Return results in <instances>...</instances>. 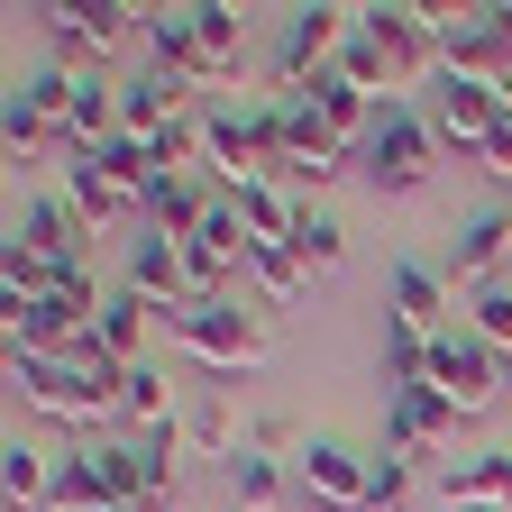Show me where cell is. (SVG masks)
<instances>
[{"mask_svg":"<svg viewBox=\"0 0 512 512\" xmlns=\"http://www.w3.org/2000/svg\"><path fill=\"white\" fill-rule=\"evenodd\" d=\"M348 28H357V10H330V0H302V10H284V28H275V92L320 83V74L339 64Z\"/></svg>","mask_w":512,"mask_h":512,"instance_id":"52a82bcc","label":"cell"},{"mask_svg":"<svg viewBox=\"0 0 512 512\" xmlns=\"http://www.w3.org/2000/svg\"><path fill=\"white\" fill-rule=\"evenodd\" d=\"M494 37H503V0L439 10V74H458V83H494Z\"/></svg>","mask_w":512,"mask_h":512,"instance_id":"7c38bea8","label":"cell"},{"mask_svg":"<svg viewBox=\"0 0 512 512\" xmlns=\"http://www.w3.org/2000/svg\"><path fill=\"white\" fill-rule=\"evenodd\" d=\"M275 101H284V156H293V165H311V174H339V165L357 156L348 138H330V128H320V110H311L302 92H275Z\"/></svg>","mask_w":512,"mask_h":512,"instance_id":"7402d4cb","label":"cell"},{"mask_svg":"<svg viewBox=\"0 0 512 512\" xmlns=\"http://www.w3.org/2000/svg\"><path fill=\"white\" fill-rule=\"evenodd\" d=\"M10 384H19V403L37 412V421H64V430H92L101 412H119V394H128V366L110 357V366H64V357H10Z\"/></svg>","mask_w":512,"mask_h":512,"instance_id":"7a4b0ae2","label":"cell"},{"mask_svg":"<svg viewBox=\"0 0 512 512\" xmlns=\"http://www.w3.org/2000/svg\"><path fill=\"white\" fill-rule=\"evenodd\" d=\"M147 156H156V174H202V165H211V128H202V110H183L174 128H156Z\"/></svg>","mask_w":512,"mask_h":512,"instance_id":"83f0119b","label":"cell"},{"mask_svg":"<svg viewBox=\"0 0 512 512\" xmlns=\"http://www.w3.org/2000/svg\"><path fill=\"white\" fill-rule=\"evenodd\" d=\"M183 430L202 439L211 458H247V430H238V403H229V394H202V403H192V421H183Z\"/></svg>","mask_w":512,"mask_h":512,"instance_id":"1f68e13d","label":"cell"},{"mask_svg":"<svg viewBox=\"0 0 512 512\" xmlns=\"http://www.w3.org/2000/svg\"><path fill=\"white\" fill-rule=\"evenodd\" d=\"M357 37L394 64V92L439 74V10H421V0H375V10H357Z\"/></svg>","mask_w":512,"mask_h":512,"instance_id":"5b68a950","label":"cell"},{"mask_svg":"<svg viewBox=\"0 0 512 512\" xmlns=\"http://www.w3.org/2000/svg\"><path fill=\"white\" fill-rule=\"evenodd\" d=\"M412 485H421V467H412V458H384V448H375V485H366V512H403V503H412Z\"/></svg>","mask_w":512,"mask_h":512,"instance_id":"8d00e7d4","label":"cell"},{"mask_svg":"<svg viewBox=\"0 0 512 512\" xmlns=\"http://www.w3.org/2000/svg\"><path fill=\"white\" fill-rule=\"evenodd\" d=\"M247 293L266 302V311H293L311 293V266L293 256V238H266V247H247Z\"/></svg>","mask_w":512,"mask_h":512,"instance_id":"ffe728a7","label":"cell"},{"mask_svg":"<svg viewBox=\"0 0 512 512\" xmlns=\"http://www.w3.org/2000/svg\"><path fill=\"white\" fill-rule=\"evenodd\" d=\"M165 330H174V348H183L192 366H220V375H247V366H266V357H275V311L256 302V293L183 302Z\"/></svg>","mask_w":512,"mask_h":512,"instance_id":"6da1fadb","label":"cell"},{"mask_svg":"<svg viewBox=\"0 0 512 512\" xmlns=\"http://www.w3.org/2000/svg\"><path fill=\"white\" fill-rule=\"evenodd\" d=\"M448 284L430 256H394L384 266V320H403V330H421V339H448Z\"/></svg>","mask_w":512,"mask_h":512,"instance_id":"8fae6325","label":"cell"},{"mask_svg":"<svg viewBox=\"0 0 512 512\" xmlns=\"http://www.w3.org/2000/svg\"><path fill=\"white\" fill-rule=\"evenodd\" d=\"M229 494H238L247 512H275V503H284V458H256V448H247V458H229Z\"/></svg>","mask_w":512,"mask_h":512,"instance_id":"836d02e7","label":"cell"},{"mask_svg":"<svg viewBox=\"0 0 512 512\" xmlns=\"http://www.w3.org/2000/svg\"><path fill=\"white\" fill-rule=\"evenodd\" d=\"M0 147H10V165H28V156H46V147H64V128L55 119H37L19 92L10 101H0Z\"/></svg>","mask_w":512,"mask_h":512,"instance_id":"4dcf8cb0","label":"cell"},{"mask_svg":"<svg viewBox=\"0 0 512 512\" xmlns=\"http://www.w3.org/2000/svg\"><path fill=\"white\" fill-rule=\"evenodd\" d=\"M458 439V403L439 394V384H412V394H384V458H439V448Z\"/></svg>","mask_w":512,"mask_h":512,"instance_id":"9c48e42d","label":"cell"},{"mask_svg":"<svg viewBox=\"0 0 512 512\" xmlns=\"http://www.w3.org/2000/svg\"><path fill=\"white\" fill-rule=\"evenodd\" d=\"M10 238H28L37 256H46V266H64V275H74L83 266V238H92V220L74 211V202H64V192H37V202H19V229Z\"/></svg>","mask_w":512,"mask_h":512,"instance_id":"5bb4252c","label":"cell"},{"mask_svg":"<svg viewBox=\"0 0 512 512\" xmlns=\"http://www.w3.org/2000/svg\"><path fill=\"white\" fill-rule=\"evenodd\" d=\"M485 174L512 192V101H503V128H494V147H485Z\"/></svg>","mask_w":512,"mask_h":512,"instance_id":"f35d334b","label":"cell"},{"mask_svg":"<svg viewBox=\"0 0 512 512\" xmlns=\"http://www.w3.org/2000/svg\"><path fill=\"white\" fill-rule=\"evenodd\" d=\"M366 485H375V458H357L348 439H311V448H302V494H311V503L366 512Z\"/></svg>","mask_w":512,"mask_h":512,"instance_id":"4fadbf2b","label":"cell"},{"mask_svg":"<svg viewBox=\"0 0 512 512\" xmlns=\"http://www.w3.org/2000/svg\"><path fill=\"white\" fill-rule=\"evenodd\" d=\"M147 64L202 92V28H192V10H147Z\"/></svg>","mask_w":512,"mask_h":512,"instance_id":"603a6c76","label":"cell"},{"mask_svg":"<svg viewBox=\"0 0 512 512\" xmlns=\"http://www.w3.org/2000/svg\"><path fill=\"white\" fill-rule=\"evenodd\" d=\"M64 202H74L92 229H101V220H119V211H138V202H128V192H119V183H110L92 156H64Z\"/></svg>","mask_w":512,"mask_h":512,"instance_id":"4316f807","label":"cell"},{"mask_svg":"<svg viewBox=\"0 0 512 512\" xmlns=\"http://www.w3.org/2000/svg\"><path fill=\"white\" fill-rule=\"evenodd\" d=\"M0 494H10V512H46V494H55V458L28 448L19 430H10V448H0Z\"/></svg>","mask_w":512,"mask_h":512,"instance_id":"d4e9b609","label":"cell"},{"mask_svg":"<svg viewBox=\"0 0 512 512\" xmlns=\"http://www.w3.org/2000/svg\"><path fill=\"white\" fill-rule=\"evenodd\" d=\"M503 266H512V202H485V211L458 220V238H448V256H439V275L476 293V284H503Z\"/></svg>","mask_w":512,"mask_h":512,"instance_id":"30bf717a","label":"cell"},{"mask_svg":"<svg viewBox=\"0 0 512 512\" xmlns=\"http://www.w3.org/2000/svg\"><path fill=\"white\" fill-rule=\"evenodd\" d=\"M247 448H256V458H293V448H302V430H293L284 412H266V421H247Z\"/></svg>","mask_w":512,"mask_h":512,"instance_id":"74e56055","label":"cell"},{"mask_svg":"<svg viewBox=\"0 0 512 512\" xmlns=\"http://www.w3.org/2000/svg\"><path fill=\"white\" fill-rule=\"evenodd\" d=\"M119 421L138 430V439H147V430H165V421H174V384H165L156 366H128V394H119Z\"/></svg>","mask_w":512,"mask_h":512,"instance_id":"f1b7e54d","label":"cell"},{"mask_svg":"<svg viewBox=\"0 0 512 512\" xmlns=\"http://www.w3.org/2000/svg\"><path fill=\"white\" fill-rule=\"evenodd\" d=\"M46 512H101V476H92V448H64L55 458V494Z\"/></svg>","mask_w":512,"mask_h":512,"instance_id":"d6a6232c","label":"cell"},{"mask_svg":"<svg viewBox=\"0 0 512 512\" xmlns=\"http://www.w3.org/2000/svg\"><path fill=\"white\" fill-rule=\"evenodd\" d=\"M366 174H375V192H421L439 165H448V147L430 138V119L412 110V101H375V128H366Z\"/></svg>","mask_w":512,"mask_h":512,"instance_id":"277c9868","label":"cell"},{"mask_svg":"<svg viewBox=\"0 0 512 512\" xmlns=\"http://www.w3.org/2000/svg\"><path fill=\"white\" fill-rule=\"evenodd\" d=\"M467 339H485V348L512 357V284H476L467 293Z\"/></svg>","mask_w":512,"mask_h":512,"instance_id":"e575fe53","label":"cell"},{"mask_svg":"<svg viewBox=\"0 0 512 512\" xmlns=\"http://www.w3.org/2000/svg\"><path fill=\"white\" fill-rule=\"evenodd\" d=\"M74 92H83V74H64V64H37V74L19 83V101H28L37 119H55V128L74 119Z\"/></svg>","mask_w":512,"mask_h":512,"instance_id":"d590c367","label":"cell"},{"mask_svg":"<svg viewBox=\"0 0 512 512\" xmlns=\"http://www.w3.org/2000/svg\"><path fill=\"white\" fill-rule=\"evenodd\" d=\"M448 512H512V448H485V458H448L439 467Z\"/></svg>","mask_w":512,"mask_h":512,"instance_id":"e0dca14e","label":"cell"},{"mask_svg":"<svg viewBox=\"0 0 512 512\" xmlns=\"http://www.w3.org/2000/svg\"><path fill=\"white\" fill-rule=\"evenodd\" d=\"M421 119H430V138L458 156V165H485L494 128H503V92H494V83H458V74H439L430 101H421Z\"/></svg>","mask_w":512,"mask_h":512,"instance_id":"ba28073f","label":"cell"},{"mask_svg":"<svg viewBox=\"0 0 512 512\" xmlns=\"http://www.w3.org/2000/svg\"><path fill=\"white\" fill-rule=\"evenodd\" d=\"M128 284H138V293H147L165 320L192 302V284H183V247H174V238H156V229H147L138 247H128Z\"/></svg>","mask_w":512,"mask_h":512,"instance_id":"ac0fdd59","label":"cell"},{"mask_svg":"<svg viewBox=\"0 0 512 512\" xmlns=\"http://www.w3.org/2000/svg\"><path fill=\"white\" fill-rule=\"evenodd\" d=\"M430 384L458 403V421H476V412L512 403V357L485 348V339H467V330H448V339H430Z\"/></svg>","mask_w":512,"mask_h":512,"instance_id":"8992f818","label":"cell"},{"mask_svg":"<svg viewBox=\"0 0 512 512\" xmlns=\"http://www.w3.org/2000/svg\"><path fill=\"white\" fill-rule=\"evenodd\" d=\"M183 110H192V83L147 64V74H128V83H119V138H156V128H174Z\"/></svg>","mask_w":512,"mask_h":512,"instance_id":"2e32d148","label":"cell"},{"mask_svg":"<svg viewBox=\"0 0 512 512\" xmlns=\"http://www.w3.org/2000/svg\"><path fill=\"white\" fill-rule=\"evenodd\" d=\"M192 28H202V83H238L247 64V19L229 0H192Z\"/></svg>","mask_w":512,"mask_h":512,"instance_id":"44dd1931","label":"cell"},{"mask_svg":"<svg viewBox=\"0 0 512 512\" xmlns=\"http://www.w3.org/2000/svg\"><path fill=\"white\" fill-rule=\"evenodd\" d=\"M46 64H64V74H101V64L119 46H147V10L138 0H46Z\"/></svg>","mask_w":512,"mask_h":512,"instance_id":"3957f363","label":"cell"},{"mask_svg":"<svg viewBox=\"0 0 512 512\" xmlns=\"http://www.w3.org/2000/svg\"><path fill=\"white\" fill-rule=\"evenodd\" d=\"M156 320H165V311H156L138 284H119V293L101 302V348H110L119 366H147V339H156Z\"/></svg>","mask_w":512,"mask_h":512,"instance_id":"d6986e66","label":"cell"},{"mask_svg":"<svg viewBox=\"0 0 512 512\" xmlns=\"http://www.w3.org/2000/svg\"><path fill=\"white\" fill-rule=\"evenodd\" d=\"M138 211H147V229H156V238H174V247H183V238H202V220L220 211V192H211L202 174H156Z\"/></svg>","mask_w":512,"mask_h":512,"instance_id":"9a60e30c","label":"cell"},{"mask_svg":"<svg viewBox=\"0 0 512 512\" xmlns=\"http://www.w3.org/2000/svg\"><path fill=\"white\" fill-rule=\"evenodd\" d=\"M293 256H302V266H311V284H320V275H339V266H348V220L311 202V211L293 220Z\"/></svg>","mask_w":512,"mask_h":512,"instance_id":"484cf974","label":"cell"},{"mask_svg":"<svg viewBox=\"0 0 512 512\" xmlns=\"http://www.w3.org/2000/svg\"><path fill=\"white\" fill-rule=\"evenodd\" d=\"M92 476H101V503H147L138 439H92Z\"/></svg>","mask_w":512,"mask_h":512,"instance_id":"f546056e","label":"cell"},{"mask_svg":"<svg viewBox=\"0 0 512 512\" xmlns=\"http://www.w3.org/2000/svg\"><path fill=\"white\" fill-rule=\"evenodd\" d=\"M302 101L320 110V128H330V138H348V147H366V128H375V101L339 74V64H330V74H320V83H302Z\"/></svg>","mask_w":512,"mask_h":512,"instance_id":"cb8c5ba5","label":"cell"}]
</instances>
